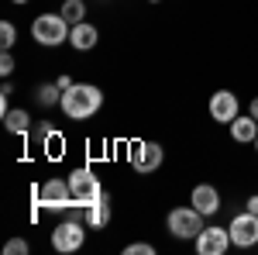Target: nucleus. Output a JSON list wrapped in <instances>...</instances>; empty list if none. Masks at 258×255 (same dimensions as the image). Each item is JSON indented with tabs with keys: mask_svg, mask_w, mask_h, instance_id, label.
Segmentation results:
<instances>
[{
	"mask_svg": "<svg viewBox=\"0 0 258 255\" xmlns=\"http://www.w3.org/2000/svg\"><path fill=\"white\" fill-rule=\"evenodd\" d=\"M62 114L69 121H90L103 107V90L93 83H73L69 90H62Z\"/></svg>",
	"mask_w": 258,
	"mask_h": 255,
	"instance_id": "1",
	"label": "nucleus"
},
{
	"mask_svg": "<svg viewBox=\"0 0 258 255\" xmlns=\"http://www.w3.org/2000/svg\"><path fill=\"white\" fill-rule=\"evenodd\" d=\"M69 190H73V200H76L80 211L93 207V203H100V200L107 196V193H103L100 176H93V169H86V166H80V169L69 173Z\"/></svg>",
	"mask_w": 258,
	"mask_h": 255,
	"instance_id": "2",
	"label": "nucleus"
},
{
	"mask_svg": "<svg viewBox=\"0 0 258 255\" xmlns=\"http://www.w3.org/2000/svg\"><path fill=\"white\" fill-rule=\"evenodd\" d=\"M31 38L45 48H55L62 41H69V21L62 14H38L31 21Z\"/></svg>",
	"mask_w": 258,
	"mask_h": 255,
	"instance_id": "3",
	"label": "nucleus"
},
{
	"mask_svg": "<svg viewBox=\"0 0 258 255\" xmlns=\"http://www.w3.org/2000/svg\"><path fill=\"white\" fill-rule=\"evenodd\" d=\"M165 224H169V235L179 238V241H197V235L207 228V224H203V214H200L193 203H189V207H176V211H169Z\"/></svg>",
	"mask_w": 258,
	"mask_h": 255,
	"instance_id": "4",
	"label": "nucleus"
},
{
	"mask_svg": "<svg viewBox=\"0 0 258 255\" xmlns=\"http://www.w3.org/2000/svg\"><path fill=\"white\" fill-rule=\"evenodd\" d=\"M83 241H86V224L83 221H62L52 228V248L55 252H80Z\"/></svg>",
	"mask_w": 258,
	"mask_h": 255,
	"instance_id": "5",
	"label": "nucleus"
},
{
	"mask_svg": "<svg viewBox=\"0 0 258 255\" xmlns=\"http://www.w3.org/2000/svg\"><path fill=\"white\" fill-rule=\"evenodd\" d=\"M38 207H45V211H69V207H76L73 190H69V179H48V183H41Z\"/></svg>",
	"mask_w": 258,
	"mask_h": 255,
	"instance_id": "6",
	"label": "nucleus"
},
{
	"mask_svg": "<svg viewBox=\"0 0 258 255\" xmlns=\"http://www.w3.org/2000/svg\"><path fill=\"white\" fill-rule=\"evenodd\" d=\"M227 231H231V241L238 248H255L258 245V214H251V211L234 214L231 224H227Z\"/></svg>",
	"mask_w": 258,
	"mask_h": 255,
	"instance_id": "7",
	"label": "nucleus"
},
{
	"mask_svg": "<svg viewBox=\"0 0 258 255\" xmlns=\"http://www.w3.org/2000/svg\"><path fill=\"white\" fill-rule=\"evenodd\" d=\"M162 162H165V148H162L159 141H141L131 152V169L135 173H155Z\"/></svg>",
	"mask_w": 258,
	"mask_h": 255,
	"instance_id": "8",
	"label": "nucleus"
},
{
	"mask_svg": "<svg viewBox=\"0 0 258 255\" xmlns=\"http://www.w3.org/2000/svg\"><path fill=\"white\" fill-rule=\"evenodd\" d=\"M231 245H234V241H231V231H227V228H217V224L203 228L197 235V252L200 255H224Z\"/></svg>",
	"mask_w": 258,
	"mask_h": 255,
	"instance_id": "9",
	"label": "nucleus"
},
{
	"mask_svg": "<svg viewBox=\"0 0 258 255\" xmlns=\"http://www.w3.org/2000/svg\"><path fill=\"white\" fill-rule=\"evenodd\" d=\"M238 114H241L238 93H231V90H217V93L210 97V118L217 121V124H231Z\"/></svg>",
	"mask_w": 258,
	"mask_h": 255,
	"instance_id": "10",
	"label": "nucleus"
},
{
	"mask_svg": "<svg viewBox=\"0 0 258 255\" xmlns=\"http://www.w3.org/2000/svg\"><path fill=\"white\" fill-rule=\"evenodd\" d=\"M189 203H193L203 217H214L220 211V193L210 183H200V186H193V193H189Z\"/></svg>",
	"mask_w": 258,
	"mask_h": 255,
	"instance_id": "11",
	"label": "nucleus"
},
{
	"mask_svg": "<svg viewBox=\"0 0 258 255\" xmlns=\"http://www.w3.org/2000/svg\"><path fill=\"white\" fill-rule=\"evenodd\" d=\"M100 41V31L97 24H90V21H83V24H73L69 28V45L76 48V52H90V48H97Z\"/></svg>",
	"mask_w": 258,
	"mask_h": 255,
	"instance_id": "12",
	"label": "nucleus"
},
{
	"mask_svg": "<svg viewBox=\"0 0 258 255\" xmlns=\"http://www.w3.org/2000/svg\"><path fill=\"white\" fill-rule=\"evenodd\" d=\"M227 128H231V138H234V141H241V145H248V141H255V135H258V121L251 118V114H244V118L238 114V118L231 121Z\"/></svg>",
	"mask_w": 258,
	"mask_h": 255,
	"instance_id": "13",
	"label": "nucleus"
},
{
	"mask_svg": "<svg viewBox=\"0 0 258 255\" xmlns=\"http://www.w3.org/2000/svg\"><path fill=\"white\" fill-rule=\"evenodd\" d=\"M83 224H86V228H107V224H110V203H107V196H103L100 203H93V207L83 211Z\"/></svg>",
	"mask_w": 258,
	"mask_h": 255,
	"instance_id": "14",
	"label": "nucleus"
},
{
	"mask_svg": "<svg viewBox=\"0 0 258 255\" xmlns=\"http://www.w3.org/2000/svg\"><path fill=\"white\" fill-rule=\"evenodd\" d=\"M4 128H7L11 135H24V131L31 128V114H28V111H7V114H4Z\"/></svg>",
	"mask_w": 258,
	"mask_h": 255,
	"instance_id": "15",
	"label": "nucleus"
},
{
	"mask_svg": "<svg viewBox=\"0 0 258 255\" xmlns=\"http://www.w3.org/2000/svg\"><path fill=\"white\" fill-rule=\"evenodd\" d=\"M59 14L69 21V28H73V24H83V21H86V4H83V0H66Z\"/></svg>",
	"mask_w": 258,
	"mask_h": 255,
	"instance_id": "16",
	"label": "nucleus"
},
{
	"mask_svg": "<svg viewBox=\"0 0 258 255\" xmlns=\"http://www.w3.org/2000/svg\"><path fill=\"white\" fill-rule=\"evenodd\" d=\"M38 104L41 107H55V104H62V86L59 83H45V86H38Z\"/></svg>",
	"mask_w": 258,
	"mask_h": 255,
	"instance_id": "17",
	"label": "nucleus"
},
{
	"mask_svg": "<svg viewBox=\"0 0 258 255\" xmlns=\"http://www.w3.org/2000/svg\"><path fill=\"white\" fill-rule=\"evenodd\" d=\"M62 145H66V138H62L55 128H52V131L45 135V141H41V148H45V156H48V159H62V152H66Z\"/></svg>",
	"mask_w": 258,
	"mask_h": 255,
	"instance_id": "18",
	"label": "nucleus"
},
{
	"mask_svg": "<svg viewBox=\"0 0 258 255\" xmlns=\"http://www.w3.org/2000/svg\"><path fill=\"white\" fill-rule=\"evenodd\" d=\"M14 41H18V28L11 21H0V45H4V52H11Z\"/></svg>",
	"mask_w": 258,
	"mask_h": 255,
	"instance_id": "19",
	"label": "nucleus"
},
{
	"mask_svg": "<svg viewBox=\"0 0 258 255\" xmlns=\"http://www.w3.org/2000/svg\"><path fill=\"white\" fill-rule=\"evenodd\" d=\"M28 248H31V245H28L24 238H11V241L4 245V252H7V255H28Z\"/></svg>",
	"mask_w": 258,
	"mask_h": 255,
	"instance_id": "20",
	"label": "nucleus"
},
{
	"mask_svg": "<svg viewBox=\"0 0 258 255\" xmlns=\"http://www.w3.org/2000/svg\"><path fill=\"white\" fill-rule=\"evenodd\" d=\"M124 255H155V248H152L148 241H131V245L124 248Z\"/></svg>",
	"mask_w": 258,
	"mask_h": 255,
	"instance_id": "21",
	"label": "nucleus"
},
{
	"mask_svg": "<svg viewBox=\"0 0 258 255\" xmlns=\"http://www.w3.org/2000/svg\"><path fill=\"white\" fill-rule=\"evenodd\" d=\"M11 93H14V86H11V83H4V86H0V114H7V111H11Z\"/></svg>",
	"mask_w": 258,
	"mask_h": 255,
	"instance_id": "22",
	"label": "nucleus"
},
{
	"mask_svg": "<svg viewBox=\"0 0 258 255\" xmlns=\"http://www.w3.org/2000/svg\"><path fill=\"white\" fill-rule=\"evenodd\" d=\"M14 66H18L14 56H11V52H4V56H0V76H11V73H14Z\"/></svg>",
	"mask_w": 258,
	"mask_h": 255,
	"instance_id": "23",
	"label": "nucleus"
},
{
	"mask_svg": "<svg viewBox=\"0 0 258 255\" xmlns=\"http://www.w3.org/2000/svg\"><path fill=\"white\" fill-rule=\"evenodd\" d=\"M244 211H251V214H258V193H251V196H248V207H244Z\"/></svg>",
	"mask_w": 258,
	"mask_h": 255,
	"instance_id": "24",
	"label": "nucleus"
},
{
	"mask_svg": "<svg viewBox=\"0 0 258 255\" xmlns=\"http://www.w3.org/2000/svg\"><path fill=\"white\" fill-rule=\"evenodd\" d=\"M55 83H59L62 90H69V86H73V83H76V79H73V76H59V79H55Z\"/></svg>",
	"mask_w": 258,
	"mask_h": 255,
	"instance_id": "25",
	"label": "nucleus"
},
{
	"mask_svg": "<svg viewBox=\"0 0 258 255\" xmlns=\"http://www.w3.org/2000/svg\"><path fill=\"white\" fill-rule=\"evenodd\" d=\"M248 114H251V118H255V121H258V97H255V100H251V104H248Z\"/></svg>",
	"mask_w": 258,
	"mask_h": 255,
	"instance_id": "26",
	"label": "nucleus"
},
{
	"mask_svg": "<svg viewBox=\"0 0 258 255\" xmlns=\"http://www.w3.org/2000/svg\"><path fill=\"white\" fill-rule=\"evenodd\" d=\"M251 145H255V152H258V135H255V141H251Z\"/></svg>",
	"mask_w": 258,
	"mask_h": 255,
	"instance_id": "27",
	"label": "nucleus"
},
{
	"mask_svg": "<svg viewBox=\"0 0 258 255\" xmlns=\"http://www.w3.org/2000/svg\"><path fill=\"white\" fill-rule=\"evenodd\" d=\"M11 4H28V0H11Z\"/></svg>",
	"mask_w": 258,
	"mask_h": 255,
	"instance_id": "28",
	"label": "nucleus"
},
{
	"mask_svg": "<svg viewBox=\"0 0 258 255\" xmlns=\"http://www.w3.org/2000/svg\"><path fill=\"white\" fill-rule=\"evenodd\" d=\"M148 4H159V0H148Z\"/></svg>",
	"mask_w": 258,
	"mask_h": 255,
	"instance_id": "29",
	"label": "nucleus"
}]
</instances>
